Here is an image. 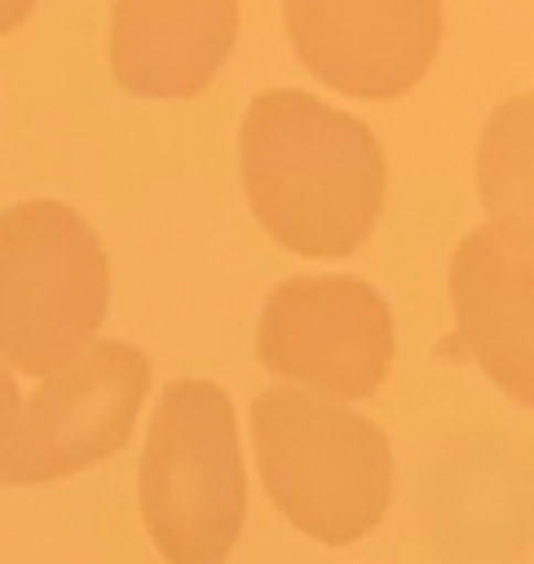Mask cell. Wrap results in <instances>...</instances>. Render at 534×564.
<instances>
[{
	"instance_id": "cell-7",
	"label": "cell",
	"mask_w": 534,
	"mask_h": 564,
	"mask_svg": "<svg viewBox=\"0 0 534 564\" xmlns=\"http://www.w3.org/2000/svg\"><path fill=\"white\" fill-rule=\"evenodd\" d=\"M296 57L335 93H410L441 48V0H282Z\"/></svg>"
},
{
	"instance_id": "cell-6",
	"label": "cell",
	"mask_w": 534,
	"mask_h": 564,
	"mask_svg": "<svg viewBox=\"0 0 534 564\" xmlns=\"http://www.w3.org/2000/svg\"><path fill=\"white\" fill-rule=\"evenodd\" d=\"M150 388V361L124 339H97L62 370L44 375L22 405L18 432L0 454V485H44L75 476L132 436Z\"/></svg>"
},
{
	"instance_id": "cell-12",
	"label": "cell",
	"mask_w": 534,
	"mask_h": 564,
	"mask_svg": "<svg viewBox=\"0 0 534 564\" xmlns=\"http://www.w3.org/2000/svg\"><path fill=\"white\" fill-rule=\"evenodd\" d=\"M35 0H0V35H9L13 26H22L31 18Z\"/></svg>"
},
{
	"instance_id": "cell-9",
	"label": "cell",
	"mask_w": 534,
	"mask_h": 564,
	"mask_svg": "<svg viewBox=\"0 0 534 564\" xmlns=\"http://www.w3.org/2000/svg\"><path fill=\"white\" fill-rule=\"evenodd\" d=\"M238 0H115L110 70L132 97H194L225 66Z\"/></svg>"
},
{
	"instance_id": "cell-11",
	"label": "cell",
	"mask_w": 534,
	"mask_h": 564,
	"mask_svg": "<svg viewBox=\"0 0 534 564\" xmlns=\"http://www.w3.org/2000/svg\"><path fill=\"white\" fill-rule=\"evenodd\" d=\"M18 419H22V397H18V383H13L9 366L0 361V454L9 449V441L18 432Z\"/></svg>"
},
{
	"instance_id": "cell-4",
	"label": "cell",
	"mask_w": 534,
	"mask_h": 564,
	"mask_svg": "<svg viewBox=\"0 0 534 564\" xmlns=\"http://www.w3.org/2000/svg\"><path fill=\"white\" fill-rule=\"evenodd\" d=\"M110 304V264L88 220L53 198L0 212V357L35 379L75 361Z\"/></svg>"
},
{
	"instance_id": "cell-3",
	"label": "cell",
	"mask_w": 534,
	"mask_h": 564,
	"mask_svg": "<svg viewBox=\"0 0 534 564\" xmlns=\"http://www.w3.org/2000/svg\"><path fill=\"white\" fill-rule=\"evenodd\" d=\"M141 520L168 564H225L247 511L234 405L207 379L163 388L141 467Z\"/></svg>"
},
{
	"instance_id": "cell-2",
	"label": "cell",
	"mask_w": 534,
	"mask_h": 564,
	"mask_svg": "<svg viewBox=\"0 0 534 564\" xmlns=\"http://www.w3.org/2000/svg\"><path fill=\"white\" fill-rule=\"evenodd\" d=\"M252 441L274 507L300 533L349 546L388 511V441L349 405L300 388H265L252 401Z\"/></svg>"
},
{
	"instance_id": "cell-10",
	"label": "cell",
	"mask_w": 534,
	"mask_h": 564,
	"mask_svg": "<svg viewBox=\"0 0 534 564\" xmlns=\"http://www.w3.org/2000/svg\"><path fill=\"white\" fill-rule=\"evenodd\" d=\"M477 194L490 225L534 242V93L490 110L477 145Z\"/></svg>"
},
{
	"instance_id": "cell-8",
	"label": "cell",
	"mask_w": 534,
	"mask_h": 564,
	"mask_svg": "<svg viewBox=\"0 0 534 564\" xmlns=\"http://www.w3.org/2000/svg\"><path fill=\"white\" fill-rule=\"evenodd\" d=\"M450 304L477 366L534 405V242L490 220L472 229L450 260Z\"/></svg>"
},
{
	"instance_id": "cell-1",
	"label": "cell",
	"mask_w": 534,
	"mask_h": 564,
	"mask_svg": "<svg viewBox=\"0 0 534 564\" xmlns=\"http://www.w3.org/2000/svg\"><path fill=\"white\" fill-rule=\"evenodd\" d=\"M238 167L252 216L296 256H349L384 207V150L375 132L300 88L247 106Z\"/></svg>"
},
{
	"instance_id": "cell-5",
	"label": "cell",
	"mask_w": 534,
	"mask_h": 564,
	"mask_svg": "<svg viewBox=\"0 0 534 564\" xmlns=\"http://www.w3.org/2000/svg\"><path fill=\"white\" fill-rule=\"evenodd\" d=\"M393 313L362 278H287L256 326L260 366L327 401L371 397L393 366Z\"/></svg>"
}]
</instances>
